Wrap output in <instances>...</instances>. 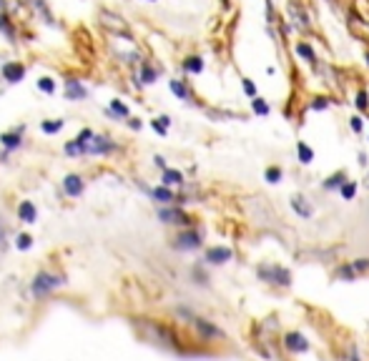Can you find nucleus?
Returning <instances> with one entry per match:
<instances>
[{
    "label": "nucleus",
    "mask_w": 369,
    "mask_h": 361,
    "mask_svg": "<svg viewBox=\"0 0 369 361\" xmlns=\"http://www.w3.org/2000/svg\"><path fill=\"white\" fill-rule=\"evenodd\" d=\"M327 105H329L327 98H314V100H312V108H314V111H324Z\"/></svg>",
    "instance_id": "nucleus-37"
},
{
    "label": "nucleus",
    "mask_w": 369,
    "mask_h": 361,
    "mask_svg": "<svg viewBox=\"0 0 369 361\" xmlns=\"http://www.w3.org/2000/svg\"><path fill=\"white\" fill-rule=\"evenodd\" d=\"M206 261L209 264H226L231 261V248H224V246H213L206 251Z\"/></svg>",
    "instance_id": "nucleus-18"
},
{
    "label": "nucleus",
    "mask_w": 369,
    "mask_h": 361,
    "mask_svg": "<svg viewBox=\"0 0 369 361\" xmlns=\"http://www.w3.org/2000/svg\"><path fill=\"white\" fill-rule=\"evenodd\" d=\"M0 35H3L10 46L18 43V25L13 23L10 13H3V10H0Z\"/></svg>",
    "instance_id": "nucleus-15"
},
{
    "label": "nucleus",
    "mask_w": 369,
    "mask_h": 361,
    "mask_svg": "<svg viewBox=\"0 0 369 361\" xmlns=\"http://www.w3.org/2000/svg\"><path fill=\"white\" fill-rule=\"evenodd\" d=\"M264 176H266L269 183H279V181H281V168H276V166H274V168H266Z\"/></svg>",
    "instance_id": "nucleus-33"
},
{
    "label": "nucleus",
    "mask_w": 369,
    "mask_h": 361,
    "mask_svg": "<svg viewBox=\"0 0 369 361\" xmlns=\"http://www.w3.org/2000/svg\"><path fill=\"white\" fill-rule=\"evenodd\" d=\"M101 25H103L105 30H111L113 35H118L121 40H128V43H133V35L128 33L126 20H123L121 15H116V13H111V10H101Z\"/></svg>",
    "instance_id": "nucleus-3"
},
{
    "label": "nucleus",
    "mask_w": 369,
    "mask_h": 361,
    "mask_svg": "<svg viewBox=\"0 0 369 361\" xmlns=\"http://www.w3.org/2000/svg\"><path fill=\"white\" fill-rule=\"evenodd\" d=\"M344 183V173H337V176H332L327 183H324V188H337V186H342Z\"/></svg>",
    "instance_id": "nucleus-36"
},
{
    "label": "nucleus",
    "mask_w": 369,
    "mask_h": 361,
    "mask_svg": "<svg viewBox=\"0 0 369 361\" xmlns=\"http://www.w3.org/2000/svg\"><path fill=\"white\" fill-rule=\"evenodd\" d=\"M168 88H171V93L176 96L179 100H191V91H188V86H186L184 80L171 78V80H168Z\"/></svg>",
    "instance_id": "nucleus-21"
},
{
    "label": "nucleus",
    "mask_w": 369,
    "mask_h": 361,
    "mask_svg": "<svg viewBox=\"0 0 369 361\" xmlns=\"http://www.w3.org/2000/svg\"><path fill=\"white\" fill-rule=\"evenodd\" d=\"M158 218H161L163 223H176V226H188V223H191V218L184 214V211H181V208H173V206L158 208Z\"/></svg>",
    "instance_id": "nucleus-12"
},
{
    "label": "nucleus",
    "mask_w": 369,
    "mask_h": 361,
    "mask_svg": "<svg viewBox=\"0 0 369 361\" xmlns=\"http://www.w3.org/2000/svg\"><path fill=\"white\" fill-rule=\"evenodd\" d=\"M259 276L264 281H271V284H279V286H289L291 284V273L281 266H262L259 268Z\"/></svg>",
    "instance_id": "nucleus-8"
},
{
    "label": "nucleus",
    "mask_w": 369,
    "mask_h": 361,
    "mask_svg": "<svg viewBox=\"0 0 369 361\" xmlns=\"http://www.w3.org/2000/svg\"><path fill=\"white\" fill-rule=\"evenodd\" d=\"M181 68H184L186 73H191V75H199V73H204V58H199V55H188V58L181 63Z\"/></svg>",
    "instance_id": "nucleus-24"
},
{
    "label": "nucleus",
    "mask_w": 369,
    "mask_h": 361,
    "mask_svg": "<svg viewBox=\"0 0 369 361\" xmlns=\"http://www.w3.org/2000/svg\"><path fill=\"white\" fill-rule=\"evenodd\" d=\"M146 3H156V0H146Z\"/></svg>",
    "instance_id": "nucleus-43"
},
{
    "label": "nucleus",
    "mask_w": 369,
    "mask_h": 361,
    "mask_svg": "<svg viewBox=\"0 0 369 361\" xmlns=\"http://www.w3.org/2000/svg\"><path fill=\"white\" fill-rule=\"evenodd\" d=\"M5 236H8V233H5V226L0 223V248H5V243H8V241H5Z\"/></svg>",
    "instance_id": "nucleus-42"
},
{
    "label": "nucleus",
    "mask_w": 369,
    "mask_h": 361,
    "mask_svg": "<svg viewBox=\"0 0 369 361\" xmlns=\"http://www.w3.org/2000/svg\"><path fill=\"white\" fill-rule=\"evenodd\" d=\"M291 208L296 211L299 216H304V218H309V216L314 214L312 206L307 203V198H304V196H294V198H291Z\"/></svg>",
    "instance_id": "nucleus-25"
},
{
    "label": "nucleus",
    "mask_w": 369,
    "mask_h": 361,
    "mask_svg": "<svg viewBox=\"0 0 369 361\" xmlns=\"http://www.w3.org/2000/svg\"><path fill=\"white\" fill-rule=\"evenodd\" d=\"M103 113L111 118V120H118V123H123L128 116H131V108H128V103H123L121 98H111L108 100V105L103 108Z\"/></svg>",
    "instance_id": "nucleus-11"
},
{
    "label": "nucleus",
    "mask_w": 369,
    "mask_h": 361,
    "mask_svg": "<svg viewBox=\"0 0 369 361\" xmlns=\"http://www.w3.org/2000/svg\"><path fill=\"white\" fill-rule=\"evenodd\" d=\"M91 91L85 88V83L78 78H63V98L71 100V103H80V100H88Z\"/></svg>",
    "instance_id": "nucleus-6"
},
{
    "label": "nucleus",
    "mask_w": 369,
    "mask_h": 361,
    "mask_svg": "<svg viewBox=\"0 0 369 361\" xmlns=\"http://www.w3.org/2000/svg\"><path fill=\"white\" fill-rule=\"evenodd\" d=\"M15 248L18 251L33 248V236H30V233H18V236H15Z\"/></svg>",
    "instance_id": "nucleus-27"
},
{
    "label": "nucleus",
    "mask_w": 369,
    "mask_h": 361,
    "mask_svg": "<svg viewBox=\"0 0 369 361\" xmlns=\"http://www.w3.org/2000/svg\"><path fill=\"white\" fill-rule=\"evenodd\" d=\"M26 73H28V68H26V63H20V60H5L3 66H0V78H3L8 86L23 83Z\"/></svg>",
    "instance_id": "nucleus-5"
},
{
    "label": "nucleus",
    "mask_w": 369,
    "mask_h": 361,
    "mask_svg": "<svg viewBox=\"0 0 369 361\" xmlns=\"http://www.w3.org/2000/svg\"><path fill=\"white\" fill-rule=\"evenodd\" d=\"M296 148H299V161H301V163H312V161H314V151H312V148L304 143V141H301Z\"/></svg>",
    "instance_id": "nucleus-28"
},
{
    "label": "nucleus",
    "mask_w": 369,
    "mask_h": 361,
    "mask_svg": "<svg viewBox=\"0 0 369 361\" xmlns=\"http://www.w3.org/2000/svg\"><path fill=\"white\" fill-rule=\"evenodd\" d=\"M151 128H154V131H156L158 136H166V133H168V125H166V123L161 120V116H158V118H154V120H151Z\"/></svg>",
    "instance_id": "nucleus-32"
},
{
    "label": "nucleus",
    "mask_w": 369,
    "mask_h": 361,
    "mask_svg": "<svg viewBox=\"0 0 369 361\" xmlns=\"http://www.w3.org/2000/svg\"><path fill=\"white\" fill-rule=\"evenodd\" d=\"M91 136H93V131H91V128L78 131V136H76L73 141H68L66 145H63V153L71 156V158H83V156H85V148H88Z\"/></svg>",
    "instance_id": "nucleus-7"
},
{
    "label": "nucleus",
    "mask_w": 369,
    "mask_h": 361,
    "mask_svg": "<svg viewBox=\"0 0 369 361\" xmlns=\"http://www.w3.org/2000/svg\"><path fill=\"white\" fill-rule=\"evenodd\" d=\"M251 111H254V113H259V116H266V113H269V105H266L262 98H256V96H254V98H251Z\"/></svg>",
    "instance_id": "nucleus-29"
},
{
    "label": "nucleus",
    "mask_w": 369,
    "mask_h": 361,
    "mask_svg": "<svg viewBox=\"0 0 369 361\" xmlns=\"http://www.w3.org/2000/svg\"><path fill=\"white\" fill-rule=\"evenodd\" d=\"M349 125H352L354 131H362V118H359V116H354V118L349 120Z\"/></svg>",
    "instance_id": "nucleus-41"
},
{
    "label": "nucleus",
    "mask_w": 369,
    "mask_h": 361,
    "mask_svg": "<svg viewBox=\"0 0 369 361\" xmlns=\"http://www.w3.org/2000/svg\"><path fill=\"white\" fill-rule=\"evenodd\" d=\"M173 246H176L179 251H193L201 246V233L199 231H184L176 236V241H173Z\"/></svg>",
    "instance_id": "nucleus-13"
},
{
    "label": "nucleus",
    "mask_w": 369,
    "mask_h": 361,
    "mask_svg": "<svg viewBox=\"0 0 369 361\" xmlns=\"http://www.w3.org/2000/svg\"><path fill=\"white\" fill-rule=\"evenodd\" d=\"M26 128H28L26 123H18V125H13L10 131H3V133H0V148H3L5 153H15V151H20V148H23Z\"/></svg>",
    "instance_id": "nucleus-4"
},
{
    "label": "nucleus",
    "mask_w": 369,
    "mask_h": 361,
    "mask_svg": "<svg viewBox=\"0 0 369 361\" xmlns=\"http://www.w3.org/2000/svg\"><path fill=\"white\" fill-rule=\"evenodd\" d=\"M354 193H357V183H352V181H346V183H342V198H344V201H349V198H354Z\"/></svg>",
    "instance_id": "nucleus-30"
},
{
    "label": "nucleus",
    "mask_w": 369,
    "mask_h": 361,
    "mask_svg": "<svg viewBox=\"0 0 369 361\" xmlns=\"http://www.w3.org/2000/svg\"><path fill=\"white\" fill-rule=\"evenodd\" d=\"M66 128V118H48V120H40V131L46 136H55Z\"/></svg>",
    "instance_id": "nucleus-20"
},
{
    "label": "nucleus",
    "mask_w": 369,
    "mask_h": 361,
    "mask_svg": "<svg viewBox=\"0 0 369 361\" xmlns=\"http://www.w3.org/2000/svg\"><path fill=\"white\" fill-rule=\"evenodd\" d=\"M296 53H299V55H304V58H307V60H312V63L316 60L314 50H312V48H309L307 43H299V46H296Z\"/></svg>",
    "instance_id": "nucleus-31"
},
{
    "label": "nucleus",
    "mask_w": 369,
    "mask_h": 361,
    "mask_svg": "<svg viewBox=\"0 0 369 361\" xmlns=\"http://www.w3.org/2000/svg\"><path fill=\"white\" fill-rule=\"evenodd\" d=\"M118 148L121 145L108 133H93L88 141V148H85V156H113Z\"/></svg>",
    "instance_id": "nucleus-2"
},
{
    "label": "nucleus",
    "mask_w": 369,
    "mask_h": 361,
    "mask_svg": "<svg viewBox=\"0 0 369 361\" xmlns=\"http://www.w3.org/2000/svg\"><path fill=\"white\" fill-rule=\"evenodd\" d=\"M18 218L23 223H35L38 221V206L33 201H20L18 203Z\"/></svg>",
    "instance_id": "nucleus-17"
},
{
    "label": "nucleus",
    "mask_w": 369,
    "mask_h": 361,
    "mask_svg": "<svg viewBox=\"0 0 369 361\" xmlns=\"http://www.w3.org/2000/svg\"><path fill=\"white\" fill-rule=\"evenodd\" d=\"M154 166H156V168H161V171H163V168H168L163 156H154Z\"/></svg>",
    "instance_id": "nucleus-40"
},
{
    "label": "nucleus",
    "mask_w": 369,
    "mask_h": 361,
    "mask_svg": "<svg viewBox=\"0 0 369 361\" xmlns=\"http://www.w3.org/2000/svg\"><path fill=\"white\" fill-rule=\"evenodd\" d=\"M35 88H38L43 96H55V91H58V80H55L53 75H40V78L35 80Z\"/></svg>",
    "instance_id": "nucleus-19"
},
{
    "label": "nucleus",
    "mask_w": 369,
    "mask_h": 361,
    "mask_svg": "<svg viewBox=\"0 0 369 361\" xmlns=\"http://www.w3.org/2000/svg\"><path fill=\"white\" fill-rule=\"evenodd\" d=\"M357 105H359L362 111H364L367 105H369V100H367V93H364V91H359V93H357Z\"/></svg>",
    "instance_id": "nucleus-39"
},
{
    "label": "nucleus",
    "mask_w": 369,
    "mask_h": 361,
    "mask_svg": "<svg viewBox=\"0 0 369 361\" xmlns=\"http://www.w3.org/2000/svg\"><path fill=\"white\" fill-rule=\"evenodd\" d=\"M158 80V68H154L148 60L138 63V78H136V86H154Z\"/></svg>",
    "instance_id": "nucleus-14"
},
{
    "label": "nucleus",
    "mask_w": 369,
    "mask_h": 361,
    "mask_svg": "<svg viewBox=\"0 0 369 361\" xmlns=\"http://www.w3.org/2000/svg\"><path fill=\"white\" fill-rule=\"evenodd\" d=\"M184 183V173L181 171H176V168H163V173H161V186H181Z\"/></svg>",
    "instance_id": "nucleus-23"
},
{
    "label": "nucleus",
    "mask_w": 369,
    "mask_h": 361,
    "mask_svg": "<svg viewBox=\"0 0 369 361\" xmlns=\"http://www.w3.org/2000/svg\"><path fill=\"white\" fill-rule=\"evenodd\" d=\"M26 5L40 18V23H46V25H51V28L58 25V23H55V15H53V10H51V5L46 3V0H26Z\"/></svg>",
    "instance_id": "nucleus-9"
},
{
    "label": "nucleus",
    "mask_w": 369,
    "mask_h": 361,
    "mask_svg": "<svg viewBox=\"0 0 369 361\" xmlns=\"http://www.w3.org/2000/svg\"><path fill=\"white\" fill-rule=\"evenodd\" d=\"M123 123H126L131 131H141V128H143V120H141V118H133V116H128Z\"/></svg>",
    "instance_id": "nucleus-34"
},
{
    "label": "nucleus",
    "mask_w": 369,
    "mask_h": 361,
    "mask_svg": "<svg viewBox=\"0 0 369 361\" xmlns=\"http://www.w3.org/2000/svg\"><path fill=\"white\" fill-rule=\"evenodd\" d=\"M193 324H196V329L204 334V336H224L219 329H216V326H211V324H206L204 321V318H193Z\"/></svg>",
    "instance_id": "nucleus-26"
},
{
    "label": "nucleus",
    "mask_w": 369,
    "mask_h": 361,
    "mask_svg": "<svg viewBox=\"0 0 369 361\" xmlns=\"http://www.w3.org/2000/svg\"><path fill=\"white\" fill-rule=\"evenodd\" d=\"M367 63H369V53H367Z\"/></svg>",
    "instance_id": "nucleus-45"
},
{
    "label": "nucleus",
    "mask_w": 369,
    "mask_h": 361,
    "mask_svg": "<svg viewBox=\"0 0 369 361\" xmlns=\"http://www.w3.org/2000/svg\"><path fill=\"white\" fill-rule=\"evenodd\" d=\"M83 191H85V181H83V176H78V173H68V176H63V193H66L68 198H80V196H83Z\"/></svg>",
    "instance_id": "nucleus-10"
},
{
    "label": "nucleus",
    "mask_w": 369,
    "mask_h": 361,
    "mask_svg": "<svg viewBox=\"0 0 369 361\" xmlns=\"http://www.w3.org/2000/svg\"><path fill=\"white\" fill-rule=\"evenodd\" d=\"M63 284H66V276L53 273V271H38L35 279L30 281V293H33V299H43V296L60 289Z\"/></svg>",
    "instance_id": "nucleus-1"
},
{
    "label": "nucleus",
    "mask_w": 369,
    "mask_h": 361,
    "mask_svg": "<svg viewBox=\"0 0 369 361\" xmlns=\"http://www.w3.org/2000/svg\"><path fill=\"white\" fill-rule=\"evenodd\" d=\"M241 86H244V93H246L249 98H254V96H256V86H254V80H249V78H241Z\"/></svg>",
    "instance_id": "nucleus-35"
},
{
    "label": "nucleus",
    "mask_w": 369,
    "mask_h": 361,
    "mask_svg": "<svg viewBox=\"0 0 369 361\" xmlns=\"http://www.w3.org/2000/svg\"><path fill=\"white\" fill-rule=\"evenodd\" d=\"M146 191H148V196L154 198L156 203H163V206L176 203V193H173L168 186H154V188H146Z\"/></svg>",
    "instance_id": "nucleus-16"
},
{
    "label": "nucleus",
    "mask_w": 369,
    "mask_h": 361,
    "mask_svg": "<svg viewBox=\"0 0 369 361\" xmlns=\"http://www.w3.org/2000/svg\"><path fill=\"white\" fill-rule=\"evenodd\" d=\"M287 349L289 351H309V341L301 334H287Z\"/></svg>",
    "instance_id": "nucleus-22"
},
{
    "label": "nucleus",
    "mask_w": 369,
    "mask_h": 361,
    "mask_svg": "<svg viewBox=\"0 0 369 361\" xmlns=\"http://www.w3.org/2000/svg\"><path fill=\"white\" fill-rule=\"evenodd\" d=\"M352 361H359V359H357V356H352Z\"/></svg>",
    "instance_id": "nucleus-44"
},
{
    "label": "nucleus",
    "mask_w": 369,
    "mask_h": 361,
    "mask_svg": "<svg viewBox=\"0 0 369 361\" xmlns=\"http://www.w3.org/2000/svg\"><path fill=\"white\" fill-rule=\"evenodd\" d=\"M349 268H352L354 273H357V271H367V268H369V261H367V259H359V261H354Z\"/></svg>",
    "instance_id": "nucleus-38"
}]
</instances>
